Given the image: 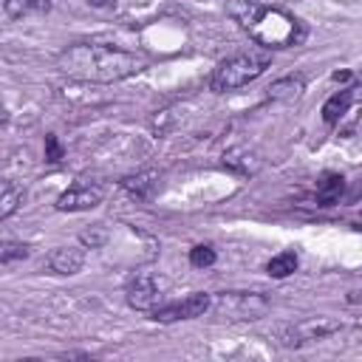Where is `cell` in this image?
Wrapping results in <instances>:
<instances>
[{"label":"cell","instance_id":"cell-1","mask_svg":"<svg viewBox=\"0 0 362 362\" xmlns=\"http://www.w3.org/2000/svg\"><path fill=\"white\" fill-rule=\"evenodd\" d=\"M57 68L76 82H122L147 68V57L105 42H74L57 54Z\"/></svg>","mask_w":362,"mask_h":362},{"label":"cell","instance_id":"cell-2","mask_svg":"<svg viewBox=\"0 0 362 362\" xmlns=\"http://www.w3.org/2000/svg\"><path fill=\"white\" fill-rule=\"evenodd\" d=\"M229 14L257 45H266V48H288L303 42L305 37V28L297 17H291L283 8L263 6L257 0H232Z\"/></svg>","mask_w":362,"mask_h":362},{"label":"cell","instance_id":"cell-3","mask_svg":"<svg viewBox=\"0 0 362 362\" xmlns=\"http://www.w3.org/2000/svg\"><path fill=\"white\" fill-rule=\"evenodd\" d=\"M269 65V57L263 54H255V51H240V54H232L226 59H221L209 76V90L215 93H229V90H238L249 82H255Z\"/></svg>","mask_w":362,"mask_h":362},{"label":"cell","instance_id":"cell-4","mask_svg":"<svg viewBox=\"0 0 362 362\" xmlns=\"http://www.w3.org/2000/svg\"><path fill=\"white\" fill-rule=\"evenodd\" d=\"M269 308H272V303L260 291H223V294L212 297V308L209 311L221 314L223 320L246 322V320H260Z\"/></svg>","mask_w":362,"mask_h":362},{"label":"cell","instance_id":"cell-5","mask_svg":"<svg viewBox=\"0 0 362 362\" xmlns=\"http://www.w3.org/2000/svg\"><path fill=\"white\" fill-rule=\"evenodd\" d=\"M342 331V322L334 320V317H308V320H300L294 325H286L280 328V345L283 348H303V345H311V342H320V339H328L334 334Z\"/></svg>","mask_w":362,"mask_h":362},{"label":"cell","instance_id":"cell-6","mask_svg":"<svg viewBox=\"0 0 362 362\" xmlns=\"http://www.w3.org/2000/svg\"><path fill=\"white\" fill-rule=\"evenodd\" d=\"M105 198V184L93 181V178H76L65 192H59L57 198V209L59 212H88L93 206H99Z\"/></svg>","mask_w":362,"mask_h":362},{"label":"cell","instance_id":"cell-7","mask_svg":"<svg viewBox=\"0 0 362 362\" xmlns=\"http://www.w3.org/2000/svg\"><path fill=\"white\" fill-rule=\"evenodd\" d=\"M212 308V294L206 291H195L178 303H167V305H158L156 311H150V317L156 322H178V320H195V317H204L206 311Z\"/></svg>","mask_w":362,"mask_h":362},{"label":"cell","instance_id":"cell-8","mask_svg":"<svg viewBox=\"0 0 362 362\" xmlns=\"http://www.w3.org/2000/svg\"><path fill=\"white\" fill-rule=\"evenodd\" d=\"M124 300L133 311H156L161 305V283L153 274H136L130 277V283L124 286Z\"/></svg>","mask_w":362,"mask_h":362},{"label":"cell","instance_id":"cell-9","mask_svg":"<svg viewBox=\"0 0 362 362\" xmlns=\"http://www.w3.org/2000/svg\"><path fill=\"white\" fill-rule=\"evenodd\" d=\"M356 102H362V85H354V88H345V90L328 96L325 105H322V122H325V124L342 122V119L348 116V110H351Z\"/></svg>","mask_w":362,"mask_h":362},{"label":"cell","instance_id":"cell-10","mask_svg":"<svg viewBox=\"0 0 362 362\" xmlns=\"http://www.w3.org/2000/svg\"><path fill=\"white\" fill-rule=\"evenodd\" d=\"M48 269L62 274V277H71L76 274L82 266H85V252L79 246H57L51 255H48Z\"/></svg>","mask_w":362,"mask_h":362},{"label":"cell","instance_id":"cell-11","mask_svg":"<svg viewBox=\"0 0 362 362\" xmlns=\"http://www.w3.org/2000/svg\"><path fill=\"white\" fill-rule=\"evenodd\" d=\"M158 184H161V173H158V170H141V173H136V175L122 178V189H124L130 198H136V201L153 198L156 189H158Z\"/></svg>","mask_w":362,"mask_h":362},{"label":"cell","instance_id":"cell-12","mask_svg":"<svg viewBox=\"0 0 362 362\" xmlns=\"http://www.w3.org/2000/svg\"><path fill=\"white\" fill-rule=\"evenodd\" d=\"M303 90H305L303 74H288V76L274 79V82L266 88V96H269L272 102H288V99H297Z\"/></svg>","mask_w":362,"mask_h":362},{"label":"cell","instance_id":"cell-13","mask_svg":"<svg viewBox=\"0 0 362 362\" xmlns=\"http://www.w3.org/2000/svg\"><path fill=\"white\" fill-rule=\"evenodd\" d=\"M342 189H345V178L342 175H337V173L322 175L320 184H317V204L320 206H331L334 201H339Z\"/></svg>","mask_w":362,"mask_h":362},{"label":"cell","instance_id":"cell-14","mask_svg":"<svg viewBox=\"0 0 362 362\" xmlns=\"http://www.w3.org/2000/svg\"><path fill=\"white\" fill-rule=\"evenodd\" d=\"M51 8V0H3V11L11 20H23L28 14H42Z\"/></svg>","mask_w":362,"mask_h":362},{"label":"cell","instance_id":"cell-15","mask_svg":"<svg viewBox=\"0 0 362 362\" xmlns=\"http://www.w3.org/2000/svg\"><path fill=\"white\" fill-rule=\"evenodd\" d=\"M223 164H226L229 170H235V173H243V175H252V173L260 167V161L255 158V153H249L246 147L226 150V153H223Z\"/></svg>","mask_w":362,"mask_h":362},{"label":"cell","instance_id":"cell-16","mask_svg":"<svg viewBox=\"0 0 362 362\" xmlns=\"http://www.w3.org/2000/svg\"><path fill=\"white\" fill-rule=\"evenodd\" d=\"M20 204H23V187H17V184H11V181H3V192H0V221L11 218Z\"/></svg>","mask_w":362,"mask_h":362},{"label":"cell","instance_id":"cell-17","mask_svg":"<svg viewBox=\"0 0 362 362\" xmlns=\"http://www.w3.org/2000/svg\"><path fill=\"white\" fill-rule=\"evenodd\" d=\"M266 272H269L272 277H277V280L294 274V272H297V255H294V252H280V255H274V257L266 263Z\"/></svg>","mask_w":362,"mask_h":362},{"label":"cell","instance_id":"cell-18","mask_svg":"<svg viewBox=\"0 0 362 362\" xmlns=\"http://www.w3.org/2000/svg\"><path fill=\"white\" fill-rule=\"evenodd\" d=\"M79 243H82L85 249H102V246L107 243V229H105L102 223H96V226H90V229H85V232L79 235Z\"/></svg>","mask_w":362,"mask_h":362},{"label":"cell","instance_id":"cell-19","mask_svg":"<svg viewBox=\"0 0 362 362\" xmlns=\"http://www.w3.org/2000/svg\"><path fill=\"white\" fill-rule=\"evenodd\" d=\"M28 255V246L20 243V240H3V249H0V263L8 266L14 260H23Z\"/></svg>","mask_w":362,"mask_h":362},{"label":"cell","instance_id":"cell-20","mask_svg":"<svg viewBox=\"0 0 362 362\" xmlns=\"http://www.w3.org/2000/svg\"><path fill=\"white\" fill-rule=\"evenodd\" d=\"M173 124H175V116H173V110H170V107L156 110V113L150 116V130H153L156 136H164V133H167Z\"/></svg>","mask_w":362,"mask_h":362},{"label":"cell","instance_id":"cell-21","mask_svg":"<svg viewBox=\"0 0 362 362\" xmlns=\"http://www.w3.org/2000/svg\"><path fill=\"white\" fill-rule=\"evenodd\" d=\"M215 260H218V255H215L212 246H192V249H189V263H192L195 269H206V266H212Z\"/></svg>","mask_w":362,"mask_h":362},{"label":"cell","instance_id":"cell-22","mask_svg":"<svg viewBox=\"0 0 362 362\" xmlns=\"http://www.w3.org/2000/svg\"><path fill=\"white\" fill-rule=\"evenodd\" d=\"M45 161L48 164H59L62 161V144H59V139L54 133L45 136Z\"/></svg>","mask_w":362,"mask_h":362}]
</instances>
